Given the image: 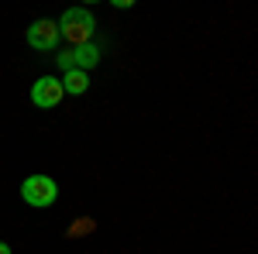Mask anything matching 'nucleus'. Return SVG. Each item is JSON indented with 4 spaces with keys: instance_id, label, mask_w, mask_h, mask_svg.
<instances>
[{
    "instance_id": "obj_1",
    "label": "nucleus",
    "mask_w": 258,
    "mask_h": 254,
    "mask_svg": "<svg viewBox=\"0 0 258 254\" xmlns=\"http://www.w3.org/2000/svg\"><path fill=\"white\" fill-rule=\"evenodd\" d=\"M55 24H59V38H69V48L90 45L93 31H97V21H93V14L86 7H69Z\"/></svg>"
},
{
    "instance_id": "obj_6",
    "label": "nucleus",
    "mask_w": 258,
    "mask_h": 254,
    "mask_svg": "<svg viewBox=\"0 0 258 254\" xmlns=\"http://www.w3.org/2000/svg\"><path fill=\"white\" fill-rule=\"evenodd\" d=\"M59 82H62V93H73V97H83V93L90 90V76L80 72V69H69Z\"/></svg>"
},
{
    "instance_id": "obj_4",
    "label": "nucleus",
    "mask_w": 258,
    "mask_h": 254,
    "mask_svg": "<svg viewBox=\"0 0 258 254\" xmlns=\"http://www.w3.org/2000/svg\"><path fill=\"white\" fill-rule=\"evenodd\" d=\"M62 82L55 76H41L35 86H31V103L38 107V110H52V107H59L62 103Z\"/></svg>"
},
{
    "instance_id": "obj_7",
    "label": "nucleus",
    "mask_w": 258,
    "mask_h": 254,
    "mask_svg": "<svg viewBox=\"0 0 258 254\" xmlns=\"http://www.w3.org/2000/svg\"><path fill=\"white\" fill-rule=\"evenodd\" d=\"M0 254H11V247H7V244H4V240H0Z\"/></svg>"
},
{
    "instance_id": "obj_2",
    "label": "nucleus",
    "mask_w": 258,
    "mask_h": 254,
    "mask_svg": "<svg viewBox=\"0 0 258 254\" xmlns=\"http://www.w3.org/2000/svg\"><path fill=\"white\" fill-rule=\"evenodd\" d=\"M21 196H24L28 206L45 210V206H52L59 199V186H55V179H48V176H28L21 182Z\"/></svg>"
},
{
    "instance_id": "obj_3",
    "label": "nucleus",
    "mask_w": 258,
    "mask_h": 254,
    "mask_svg": "<svg viewBox=\"0 0 258 254\" xmlns=\"http://www.w3.org/2000/svg\"><path fill=\"white\" fill-rule=\"evenodd\" d=\"M100 59H103L100 41H90V45H80V48L62 52V55H59V69H62V72H69V69H80V72H86V69L100 65Z\"/></svg>"
},
{
    "instance_id": "obj_5",
    "label": "nucleus",
    "mask_w": 258,
    "mask_h": 254,
    "mask_svg": "<svg viewBox=\"0 0 258 254\" xmlns=\"http://www.w3.org/2000/svg\"><path fill=\"white\" fill-rule=\"evenodd\" d=\"M28 45L35 48V52H52L55 45H59V24L48 18L35 21L31 28H28Z\"/></svg>"
}]
</instances>
